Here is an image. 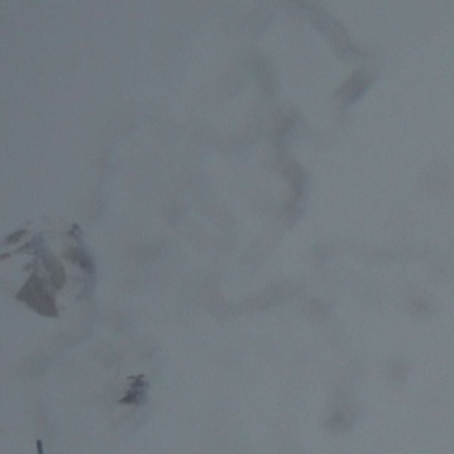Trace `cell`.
Returning a JSON list of instances; mask_svg holds the SVG:
<instances>
[{
	"label": "cell",
	"mask_w": 454,
	"mask_h": 454,
	"mask_svg": "<svg viewBox=\"0 0 454 454\" xmlns=\"http://www.w3.org/2000/svg\"><path fill=\"white\" fill-rule=\"evenodd\" d=\"M358 408L353 403H344L327 418L326 427L332 433H344L348 432L356 424L358 419Z\"/></svg>",
	"instance_id": "obj_2"
},
{
	"label": "cell",
	"mask_w": 454,
	"mask_h": 454,
	"mask_svg": "<svg viewBox=\"0 0 454 454\" xmlns=\"http://www.w3.org/2000/svg\"><path fill=\"white\" fill-rule=\"evenodd\" d=\"M145 392H147V383L144 382V377H134L131 388H129L123 399L120 400V404H141L145 399Z\"/></svg>",
	"instance_id": "obj_3"
},
{
	"label": "cell",
	"mask_w": 454,
	"mask_h": 454,
	"mask_svg": "<svg viewBox=\"0 0 454 454\" xmlns=\"http://www.w3.org/2000/svg\"><path fill=\"white\" fill-rule=\"evenodd\" d=\"M410 374V367L406 361H395L391 365V370H389V379L392 380L394 383L403 385L406 380L409 379Z\"/></svg>",
	"instance_id": "obj_4"
},
{
	"label": "cell",
	"mask_w": 454,
	"mask_h": 454,
	"mask_svg": "<svg viewBox=\"0 0 454 454\" xmlns=\"http://www.w3.org/2000/svg\"><path fill=\"white\" fill-rule=\"evenodd\" d=\"M44 264H46V269L51 271L53 285L56 288H61L64 285V282H66V274H64V269L61 266V264L52 256H46Z\"/></svg>",
	"instance_id": "obj_5"
},
{
	"label": "cell",
	"mask_w": 454,
	"mask_h": 454,
	"mask_svg": "<svg viewBox=\"0 0 454 454\" xmlns=\"http://www.w3.org/2000/svg\"><path fill=\"white\" fill-rule=\"evenodd\" d=\"M17 298L32 307L35 312L44 315V317H56L58 315L51 293L47 291L43 280L37 275H32L26 282V285L19 291Z\"/></svg>",
	"instance_id": "obj_1"
},
{
	"label": "cell",
	"mask_w": 454,
	"mask_h": 454,
	"mask_svg": "<svg viewBox=\"0 0 454 454\" xmlns=\"http://www.w3.org/2000/svg\"><path fill=\"white\" fill-rule=\"evenodd\" d=\"M363 88H365V85H363L362 80L359 78H353L350 82L345 84L343 94L344 96L348 94V96H350V99H353V97L356 99V97H358L363 91Z\"/></svg>",
	"instance_id": "obj_6"
}]
</instances>
